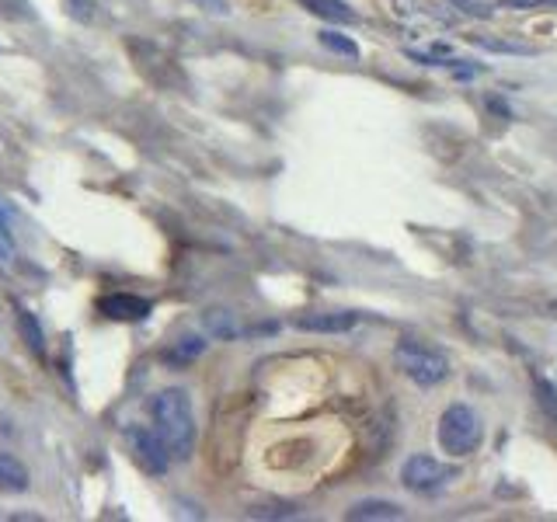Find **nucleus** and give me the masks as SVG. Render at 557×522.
Returning a JSON list of instances; mask_svg holds the SVG:
<instances>
[{
  "mask_svg": "<svg viewBox=\"0 0 557 522\" xmlns=\"http://www.w3.org/2000/svg\"><path fill=\"white\" fill-rule=\"evenodd\" d=\"M150 422H154L160 442L168 446L171 460L192 456V450H196V414H192V397L181 386L160 390L150 401Z\"/></svg>",
  "mask_w": 557,
  "mask_h": 522,
  "instance_id": "1",
  "label": "nucleus"
},
{
  "mask_svg": "<svg viewBox=\"0 0 557 522\" xmlns=\"http://www.w3.org/2000/svg\"><path fill=\"white\" fill-rule=\"evenodd\" d=\"M394 359H398L404 376H408L411 384L425 386V390H428V386H439L446 376H449V359H446L443 352L422 345V341H411V338L398 341Z\"/></svg>",
  "mask_w": 557,
  "mask_h": 522,
  "instance_id": "2",
  "label": "nucleus"
},
{
  "mask_svg": "<svg viewBox=\"0 0 557 522\" xmlns=\"http://www.w3.org/2000/svg\"><path fill=\"white\" fill-rule=\"evenodd\" d=\"M439 446H443V453L449 456H470L477 446H481V418H477V411L467 408V404H449L443 411V418H439Z\"/></svg>",
  "mask_w": 557,
  "mask_h": 522,
  "instance_id": "3",
  "label": "nucleus"
},
{
  "mask_svg": "<svg viewBox=\"0 0 557 522\" xmlns=\"http://www.w3.org/2000/svg\"><path fill=\"white\" fill-rule=\"evenodd\" d=\"M456 467H446L436 456L428 453H415L404 460L401 467V484L411 495H436L439 488H446L449 480H456Z\"/></svg>",
  "mask_w": 557,
  "mask_h": 522,
  "instance_id": "4",
  "label": "nucleus"
},
{
  "mask_svg": "<svg viewBox=\"0 0 557 522\" xmlns=\"http://www.w3.org/2000/svg\"><path fill=\"white\" fill-rule=\"evenodd\" d=\"M130 442H133V456L136 463L147 470V474H164L171 467V453L168 446L160 442V435L154 429H133L130 432Z\"/></svg>",
  "mask_w": 557,
  "mask_h": 522,
  "instance_id": "5",
  "label": "nucleus"
},
{
  "mask_svg": "<svg viewBox=\"0 0 557 522\" xmlns=\"http://www.w3.org/2000/svg\"><path fill=\"white\" fill-rule=\"evenodd\" d=\"M98 310L109 320H143L150 314V299L133 293H111L98 299Z\"/></svg>",
  "mask_w": 557,
  "mask_h": 522,
  "instance_id": "6",
  "label": "nucleus"
},
{
  "mask_svg": "<svg viewBox=\"0 0 557 522\" xmlns=\"http://www.w3.org/2000/svg\"><path fill=\"white\" fill-rule=\"evenodd\" d=\"M356 314L352 310H328V314H303L296 318L300 331H311V335H345L356 327Z\"/></svg>",
  "mask_w": 557,
  "mask_h": 522,
  "instance_id": "7",
  "label": "nucleus"
},
{
  "mask_svg": "<svg viewBox=\"0 0 557 522\" xmlns=\"http://www.w3.org/2000/svg\"><path fill=\"white\" fill-rule=\"evenodd\" d=\"M32 488V477L18 456L0 453V495H24Z\"/></svg>",
  "mask_w": 557,
  "mask_h": 522,
  "instance_id": "8",
  "label": "nucleus"
},
{
  "mask_svg": "<svg viewBox=\"0 0 557 522\" xmlns=\"http://www.w3.org/2000/svg\"><path fill=\"white\" fill-rule=\"evenodd\" d=\"M404 512L394 505V501H379V498H370V501H356L349 512H345V519L349 522H362V519H401Z\"/></svg>",
  "mask_w": 557,
  "mask_h": 522,
  "instance_id": "9",
  "label": "nucleus"
},
{
  "mask_svg": "<svg viewBox=\"0 0 557 522\" xmlns=\"http://www.w3.org/2000/svg\"><path fill=\"white\" fill-rule=\"evenodd\" d=\"M202 327H206V335H213V338H220V341H234L241 335L237 318H234L230 310H220V307H213V310L202 314Z\"/></svg>",
  "mask_w": 557,
  "mask_h": 522,
  "instance_id": "10",
  "label": "nucleus"
},
{
  "mask_svg": "<svg viewBox=\"0 0 557 522\" xmlns=\"http://www.w3.org/2000/svg\"><path fill=\"white\" fill-rule=\"evenodd\" d=\"M311 14H317V18H324V22H334V24H352L359 22L356 11L349 7V4H341V0H300Z\"/></svg>",
  "mask_w": 557,
  "mask_h": 522,
  "instance_id": "11",
  "label": "nucleus"
},
{
  "mask_svg": "<svg viewBox=\"0 0 557 522\" xmlns=\"http://www.w3.org/2000/svg\"><path fill=\"white\" fill-rule=\"evenodd\" d=\"M470 46H481L488 52H502V56H533V46H523V43H513V39H495V35H467Z\"/></svg>",
  "mask_w": 557,
  "mask_h": 522,
  "instance_id": "12",
  "label": "nucleus"
},
{
  "mask_svg": "<svg viewBox=\"0 0 557 522\" xmlns=\"http://www.w3.org/2000/svg\"><path fill=\"white\" fill-rule=\"evenodd\" d=\"M317 39H321V46L338 52V56H345V60H359V46L349 39V35H341V32H334V28H324V32H317Z\"/></svg>",
  "mask_w": 557,
  "mask_h": 522,
  "instance_id": "13",
  "label": "nucleus"
},
{
  "mask_svg": "<svg viewBox=\"0 0 557 522\" xmlns=\"http://www.w3.org/2000/svg\"><path fill=\"white\" fill-rule=\"evenodd\" d=\"M202 352H206V338L202 335H188V338H181L171 352H168V363H192V359H199Z\"/></svg>",
  "mask_w": 557,
  "mask_h": 522,
  "instance_id": "14",
  "label": "nucleus"
},
{
  "mask_svg": "<svg viewBox=\"0 0 557 522\" xmlns=\"http://www.w3.org/2000/svg\"><path fill=\"white\" fill-rule=\"evenodd\" d=\"M22 335H24V341H28V345H32V352H35V356H43L45 352V338H43V327H39V320L32 318V314H28V310H22Z\"/></svg>",
  "mask_w": 557,
  "mask_h": 522,
  "instance_id": "15",
  "label": "nucleus"
},
{
  "mask_svg": "<svg viewBox=\"0 0 557 522\" xmlns=\"http://www.w3.org/2000/svg\"><path fill=\"white\" fill-rule=\"evenodd\" d=\"M449 7H456L460 14H467V18H491L495 14V7L491 4H481V0H446Z\"/></svg>",
  "mask_w": 557,
  "mask_h": 522,
  "instance_id": "16",
  "label": "nucleus"
},
{
  "mask_svg": "<svg viewBox=\"0 0 557 522\" xmlns=\"http://www.w3.org/2000/svg\"><path fill=\"white\" fill-rule=\"evenodd\" d=\"M11 261H14V241L7 230V216L0 213V269H11Z\"/></svg>",
  "mask_w": 557,
  "mask_h": 522,
  "instance_id": "17",
  "label": "nucleus"
},
{
  "mask_svg": "<svg viewBox=\"0 0 557 522\" xmlns=\"http://www.w3.org/2000/svg\"><path fill=\"white\" fill-rule=\"evenodd\" d=\"M498 7H509V11H557V0H498Z\"/></svg>",
  "mask_w": 557,
  "mask_h": 522,
  "instance_id": "18",
  "label": "nucleus"
},
{
  "mask_svg": "<svg viewBox=\"0 0 557 522\" xmlns=\"http://www.w3.org/2000/svg\"><path fill=\"white\" fill-rule=\"evenodd\" d=\"M536 394H540V404L547 408V414L551 418H557V394L551 384H543V380H536Z\"/></svg>",
  "mask_w": 557,
  "mask_h": 522,
  "instance_id": "19",
  "label": "nucleus"
},
{
  "mask_svg": "<svg viewBox=\"0 0 557 522\" xmlns=\"http://www.w3.org/2000/svg\"><path fill=\"white\" fill-rule=\"evenodd\" d=\"M70 14L81 18V22H88L91 14H94V11H91V0H70Z\"/></svg>",
  "mask_w": 557,
  "mask_h": 522,
  "instance_id": "20",
  "label": "nucleus"
},
{
  "mask_svg": "<svg viewBox=\"0 0 557 522\" xmlns=\"http://www.w3.org/2000/svg\"><path fill=\"white\" fill-rule=\"evenodd\" d=\"M199 7H206V11H213V14H226V0H196Z\"/></svg>",
  "mask_w": 557,
  "mask_h": 522,
  "instance_id": "21",
  "label": "nucleus"
}]
</instances>
